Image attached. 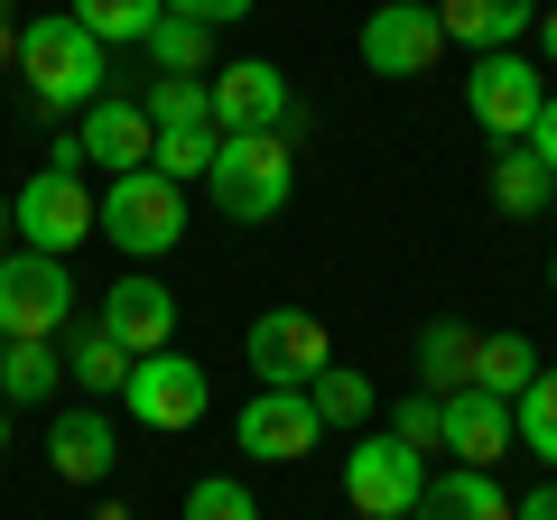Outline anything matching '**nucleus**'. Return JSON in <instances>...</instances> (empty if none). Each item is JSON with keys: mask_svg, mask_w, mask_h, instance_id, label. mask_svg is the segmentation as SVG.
<instances>
[{"mask_svg": "<svg viewBox=\"0 0 557 520\" xmlns=\"http://www.w3.org/2000/svg\"><path fill=\"white\" fill-rule=\"evenodd\" d=\"M205 196L223 223H278V205L298 196V149L288 131H233L205 168Z\"/></svg>", "mask_w": 557, "mask_h": 520, "instance_id": "nucleus-1", "label": "nucleus"}, {"mask_svg": "<svg viewBox=\"0 0 557 520\" xmlns=\"http://www.w3.org/2000/svg\"><path fill=\"white\" fill-rule=\"evenodd\" d=\"M20 75H28V102L38 112H94L112 84H102V38L84 20H28L20 28Z\"/></svg>", "mask_w": 557, "mask_h": 520, "instance_id": "nucleus-2", "label": "nucleus"}, {"mask_svg": "<svg viewBox=\"0 0 557 520\" xmlns=\"http://www.w3.org/2000/svg\"><path fill=\"white\" fill-rule=\"evenodd\" d=\"M94 223L121 260H168L186 242V186H168L159 168H131L94 196Z\"/></svg>", "mask_w": 557, "mask_h": 520, "instance_id": "nucleus-3", "label": "nucleus"}, {"mask_svg": "<svg viewBox=\"0 0 557 520\" xmlns=\"http://www.w3.org/2000/svg\"><path fill=\"white\" fill-rule=\"evenodd\" d=\"M548 65L539 57H520V47H493V57H474V75H465V112H474V131L493 149H511V140H530L539 131V112H548Z\"/></svg>", "mask_w": 557, "mask_h": 520, "instance_id": "nucleus-4", "label": "nucleus"}, {"mask_svg": "<svg viewBox=\"0 0 557 520\" xmlns=\"http://www.w3.org/2000/svg\"><path fill=\"white\" fill-rule=\"evenodd\" d=\"M75 325V270L47 251H10L0 260V335L10 344H57Z\"/></svg>", "mask_w": 557, "mask_h": 520, "instance_id": "nucleus-5", "label": "nucleus"}, {"mask_svg": "<svg viewBox=\"0 0 557 520\" xmlns=\"http://www.w3.org/2000/svg\"><path fill=\"white\" fill-rule=\"evenodd\" d=\"M344 502H354V520H409L428 502V456L399 446L391 428L381 437H354L344 446Z\"/></svg>", "mask_w": 557, "mask_h": 520, "instance_id": "nucleus-6", "label": "nucleus"}, {"mask_svg": "<svg viewBox=\"0 0 557 520\" xmlns=\"http://www.w3.org/2000/svg\"><path fill=\"white\" fill-rule=\"evenodd\" d=\"M10 233H20L28 251H47V260H65L75 242H94L102 223H94V196H84V168H57V159H47L38 177L10 196Z\"/></svg>", "mask_w": 557, "mask_h": 520, "instance_id": "nucleus-7", "label": "nucleus"}, {"mask_svg": "<svg viewBox=\"0 0 557 520\" xmlns=\"http://www.w3.org/2000/svg\"><path fill=\"white\" fill-rule=\"evenodd\" d=\"M242 362L260 372V391H307V381L335 362V335H325V317H307V307H270V317H251V335H242Z\"/></svg>", "mask_w": 557, "mask_h": 520, "instance_id": "nucleus-8", "label": "nucleus"}, {"mask_svg": "<svg viewBox=\"0 0 557 520\" xmlns=\"http://www.w3.org/2000/svg\"><path fill=\"white\" fill-rule=\"evenodd\" d=\"M121 400H131V419H139V428L177 437V428H196V419H205V400H214V391H205V362L168 344V354H139V362H131V391H121Z\"/></svg>", "mask_w": 557, "mask_h": 520, "instance_id": "nucleus-9", "label": "nucleus"}, {"mask_svg": "<svg viewBox=\"0 0 557 520\" xmlns=\"http://www.w3.org/2000/svg\"><path fill=\"white\" fill-rule=\"evenodd\" d=\"M317 437H325V419L307 391H251L233 419V446L251 465H298V456H317Z\"/></svg>", "mask_w": 557, "mask_h": 520, "instance_id": "nucleus-10", "label": "nucleus"}, {"mask_svg": "<svg viewBox=\"0 0 557 520\" xmlns=\"http://www.w3.org/2000/svg\"><path fill=\"white\" fill-rule=\"evenodd\" d=\"M205 84H214V131L223 140L233 131H298V94H288V75L270 57H242L223 75H205Z\"/></svg>", "mask_w": 557, "mask_h": 520, "instance_id": "nucleus-11", "label": "nucleus"}, {"mask_svg": "<svg viewBox=\"0 0 557 520\" xmlns=\"http://www.w3.org/2000/svg\"><path fill=\"white\" fill-rule=\"evenodd\" d=\"M446 57V28H437V0H381L362 20V65L372 75H428Z\"/></svg>", "mask_w": 557, "mask_h": 520, "instance_id": "nucleus-12", "label": "nucleus"}, {"mask_svg": "<svg viewBox=\"0 0 557 520\" xmlns=\"http://www.w3.org/2000/svg\"><path fill=\"white\" fill-rule=\"evenodd\" d=\"M94 325H102V335H112L131 362H139V354H168V344H177V298H168L149 270H121V280L102 288Z\"/></svg>", "mask_w": 557, "mask_h": 520, "instance_id": "nucleus-13", "label": "nucleus"}, {"mask_svg": "<svg viewBox=\"0 0 557 520\" xmlns=\"http://www.w3.org/2000/svg\"><path fill=\"white\" fill-rule=\"evenodd\" d=\"M437 446H456V465H474V474H493L502 456H511V400H493V391H456V400H437Z\"/></svg>", "mask_w": 557, "mask_h": 520, "instance_id": "nucleus-14", "label": "nucleus"}, {"mask_svg": "<svg viewBox=\"0 0 557 520\" xmlns=\"http://www.w3.org/2000/svg\"><path fill=\"white\" fill-rule=\"evenodd\" d=\"M75 149H84L94 168H112V177H131V168H149V149H159V131H149V112H139L131 94H102L94 112H84Z\"/></svg>", "mask_w": 557, "mask_h": 520, "instance_id": "nucleus-15", "label": "nucleus"}, {"mask_svg": "<svg viewBox=\"0 0 557 520\" xmlns=\"http://www.w3.org/2000/svg\"><path fill=\"white\" fill-rule=\"evenodd\" d=\"M121 465V428L102 419V409H65L57 428H47V474L57 483H102Z\"/></svg>", "mask_w": 557, "mask_h": 520, "instance_id": "nucleus-16", "label": "nucleus"}, {"mask_svg": "<svg viewBox=\"0 0 557 520\" xmlns=\"http://www.w3.org/2000/svg\"><path fill=\"white\" fill-rule=\"evenodd\" d=\"M437 28H446V47L493 57V47H520L539 28V0H437Z\"/></svg>", "mask_w": 557, "mask_h": 520, "instance_id": "nucleus-17", "label": "nucleus"}, {"mask_svg": "<svg viewBox=\"0 0 557 520\" xmlns=\"http://www.w3.org/2000/svg\"><path fill=\"white\" fill-rule=\"evenodd\" d=\"M483 196H493L511 223H539V214L557 205V177H548V159H539L530 140H511V149H493V177H483Z\"/></svg>", "mask_w": 557, "mask_h": 520, "instance_id": "nucleus-18", "label": "nucleus"}, {"mask_svg": "<svg viewBox=\"0 0 557 520\" xmlns=\"http://www.w3.org/2000/svg\"><path fill=\"white\" fill-rule=\"evenodd\" d=\"M474 354H483L474 325L437 317L428 335H418V391H428V400H456V391H474Z\"/></svg>", "mask_w": 557, "mask_h": 520, "instance_id": "nucleus-19", "label": "nucleus"}, {"mask_svg": "<svg viewBox=\"0 0 557 520\" xmlns=\"http://www.w3.org/2000/svg\"><path fill=\"white\" fill-rule=\"evenodd\" d=\"M409 520H511V493L474 465H456V474H428V502Z\"/></svg>", "mask_w": 557, "mask_h": 520, "instance_id": "nucleus-20", "label": "nucleus"}, {"mask_svg": "<svg viewBox=\"0 0 557 520\" xmlns=\"http://www.w3.org/2000/svg\"><path fill=\"white\" fill-rule=\"evenodd\" d=\"M57 354H65V381H84V391H131V354H121L112 335H102L94 317H75L57 335Z\"/></svg>", "mask_w": 557, "mask_h": 520, "instance_id": "nucleus-21", "label": "nucleus"}, {"mask_svg": "<svg viewBox=\"0 0 557 520\" xmlns=\"http://www.w3.org/2000/svg\"><path fill=\"white\" fill-rule=\"evenodd\" d=\"M65 20H84L102 47H149V28L168 20L159 0H65Z\"/></svg>", "mask_w": 557, "mask_h": 520, "instance_id": "nucleus-22", "label": "nucleus"}, {"mask_svg": "<svg viewBox=\"0 0 557 520\" xmlns=\"http://www.w3.org/2000/svg\"><path fill=\"white\" fill-rule=\"evenodd\" d=\"M57 372H65L57 344H10V362H0V409H38V400H57Z\"/></svg>", "mask_w": 557, "mask_h": 520, "instance_id": "nucleus-23", "label": "nucleus"}, {"mask_svg": "<svg viewBox=\"0 0 557 520\" xmlns=\"http://www.w3.org/2000/svg\"><path fill=\"white\" fill-rule=\"evenodd\" d=\"M139 112H149V131H196V121H214V84L205 75H159L139 94Z\"/></svg>", "mask_w": 557, "mask_h": 520, "instance_id": "nucleus-24", "label": "nucleus"}, {"mask_svg": "<svg viewBox=\"0 0 557 520\" xmlns=\"http://www.w3.org/2000/svg\"><path fill=\"white\" fill-rule=\"evenodd\" d=\"M530 381H539L530 335H483V354H474V391H493V400H520Z\"/></svg>", "mask_w": 557, "mask_h": 520, "instance_id": "nucleus-25", "label": "nucleus"}, {"mask_svg": "<svg viewBox=\"0 0 557 520\" xmlns=\"http://www.w3.org/2000/svg\"><path fill=\"white\" fill-rule=\"evenodd\" d=\"M511 437H520V456H539L557 474V372H539L530 391L511 400Z\"/></svg>", "mask_w": 557, "mask_h": 520, "instance_id": "nucleus-26", "label": "nucleus"}, {"mask_svg": "<svg viewBox=\"0 0 557 520\" xmlns=\"http://www.w3.org/2000/svg\"><path fill=\"white\" fill-rule=\"evenodd\" d=\"M205 57H214V28L205 20H177V10H168V20L149 28V65H159V75H205Z\"/></svg>", "mask_w": 557, "mask_h": 520, "instance_id": "nucleus-27", "label": "nucleus"}, {"mask_svg": "<svg viewBox=\"0 0 557 520\" xmlns=\"http://www.w3.org/2000/svg\"><path fill=\"white\" fill-rule=\"evenodd\" d=\"M214 149H223V131H214V121H196V131H159V149H149V168H159L168 186H196L205 168H214Z\"/></svg>", "mask_w": 557, "mask_h": 520, "instance_id": "nucleus-28", "label": "nucleus"}, {"mask_svg": "<svg viewBox=\"0 0 557 520\" xmlns=\"http://www.w3.org/2000/svg\"><path fill=\"white\" fill-rule=\"evenodd\" d=\"M307 400H317V419H325V428H362V419H372V381L344 372V362H325V372L307 381Z\"/></svg>", "mask_w": 557, "mask_h": 520, "instance_id": "nucleus-29", "label": "nucleus"}, {"mask_svg": "<svg viewBox=\"0 0 557 520\" xmlns=\"http://www.w3.org/2000/svg\"><path fill=\"white\" fill-rule=\"evenodd\" d=\"M186 520H260V502L242 493L233 474H205L196 493H186Z\"/></svg>", "mask_w": 557, "mask_h": 520, "instance_id": "nucleus-30", "label": "nucleus"}, {"mask_svg": "<svg viewBox=\"0 0 557 520\" xmlns=\"http://www.w3.org/2000/svg\"><path fill=\"white\" fill-rule=\"evenodd\" d=\"M391 437H399V446H418V456H428V446H437V400H428V391H409V400L391 409Z\"/></svg>", "mask_w": 557, "mask_h": 520, "instance_id": "nucleus-31", "label": "nucleus"}, {"mask_svg": "<svg viewBox=\"0 0 557 520\" xmlns=\"http://www.w3.org/2000/svg\"><path fill=\"white\" fill-rule=\"evenodd\" d=\"M159 10H177V20H205V28H233V20H251L260 0H159Z\"/></svg>", "mask_w": 557, "mask_h": 520, "instance_id": "nucleus-32", "label": "nucleus"}, {"mask_svg": "<svg viewBox=\"0 0 557 520\" xmlns=\"http://www.w3.org/2000/svg\"><path fill=\"white\" fill-rule=\"evenodd\" d=\"M511 520H557V474L539 483V493H520V502H511Z\"/></svg>", "mask_w": 557, "mask_h": 520, "instance_id": "nucleus-33", "label": "nucleus"}, {"mask_svg": "<svg viewBox=\"0 0 557 520\" xmlns=\"http://www.w3.org/2000/svg\"><path fill=\"white\" fill-rule=\"evenodd\" d=\"M530 149L548 159V177H557V94H548V112H539V131H530Z\"/></svg>", "mask_w": 557, "mask_h": 520, "instance_id": "nucleus-34", "label": "nucleus"}, {"mask_svg": "<svg viewBox=\"0 0 557 520\" xmlns=\"http://www.w3.org/2000/svg\"><path fill=\"white\" fill-rule=\"evenodd\" d=\"M539 57L557 65V10H539Z\"/></svg>", "mask_w": 557, "mask_h": 520, "instance_id": "nucleus-35", "label": "nucleus"}, {"mask_svg": "<svg viewBox=\"0 0 557 520\" xmlns=\"http://www.w3.org/2000/svg\"><path fill=\"white\" fill-rule=\"evenodd\" d=\"M0 65H20V28L10 20H0Z\"/></svg>", "mask_w": 557, "mask_h": 520, "instance_id": "nucleus-36", "label": "nucleus"}, {"mask_svg": "<svg viewBox=\"0 0 557 520\" xmlns=\"http://www.w3.org/2000/svg\"><path fill=\"white\" fill-rule=\"evenodd\" d=\"M0 456H10V409H0Z\"/></svg>", "mask_w": 557, "mask_h": 520, "instance_id": "nucleus-37", "label": "nucleus"}, {"mask_svg": "<svg viewBox=\"0 0 557 520\" xmlns=\"http://www.w3.org/2000/svg\"><path fill=\"white\" fill-rule=\"evenodd\" d=\"M0 233H10V196H0Z\"/></svg>", "mask_w": 557, "mask_h": 520, "instance_id": "nucleus-38", "label": "nucleus"}, {"mask_svg": "<svg viewBox=\"0 0 557 520\" xmlns=\"http://www.w3.org/2000/svg\"><path fill=\"white\" fill-rule=\"evenodd\" d=\"M548 288H557V251H548Z\"/></svg>", "mask_w": 557, "mask_h": 520, "instance_id": "nucleus-39", "label": "nucleus"}, {"mask_svg": "<svg viewBox=\"0 0 557 520\" xmlns=\"http://www.w3.org/2000/svg\"><path fill=\"white\" fill-rule=\"evenodd\" d=\"M0 362H10V335H0Z\"/></svg>", "mask_w": 557, "mask_h": 520, "instance_id": "nucleus-40", "label": "nucleus"}, {"mask_svg": "<svg viewBox=\"0 0 557 520\" xmlns=\"http://www.w3.org/2000/svg\"><path fill=\"white\" fill-rule=\"evenodd\" d=\"M0 20H10V0H0Z\"/></svg>", "mask_w": 557, "mask_h": 520, "instance_id": "nucleus-41", "label": "nucleus"}]
</instances>
